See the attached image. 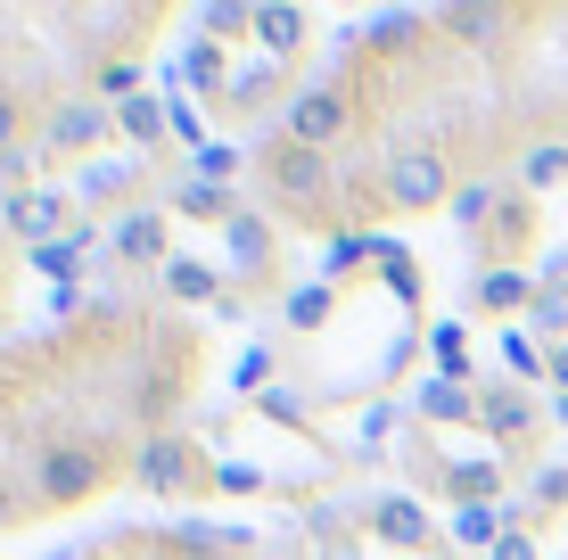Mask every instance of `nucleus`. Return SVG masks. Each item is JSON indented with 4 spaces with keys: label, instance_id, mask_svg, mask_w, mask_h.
<instances>
[{
    "label": "nucleus",
    "instance_id": "1",
    "mask_svg": "<svg viewBox=\"0 0 568 560\" xmlns=\"http://www.w3.org/2000/svg\"><path fill=\"white\" fill-rule=\"evenodd\" d=\"M108 470H115L108 446H67V437H58V446L33 461V478H26V487H33V511H67V503H83V495H100Z\"/></svg>",
    "mask_w": 568,
    "mask_h": 560
},
{
    "label": "nucleus",
    "instance_id": "2",
    "mask_svg": "<svg viewBox=\"0 0 568 560\" xmlns=\"http://www.w3.org/2000/svg\"><path fill=\"white\" fill-rule=\"evenodd\" d=\"M264 190L281 206H297V215H322V198H329V165H322V149H305V141H272V157H264Z\"/></svg>",
    "mask_w": 568,
    "mask_h": 560
},
{
    "label": "nucleus",
    "instance_id": "3",
    "mask_svg": "<svg viewBox=\"0 0 568 560\" xmlns=\"http://www.w3.org/2000/svg\"><path fill=\"white\" fill-rule=\"evenodd\" d=\"M141 487L149 495H199L206 487V461L190 437H149L141 446Z\"/></svg>",
    "mask_w": 568,
    "mask_h": 560
},
{
    "label": "nucleus",
    "instance_id": "4",
    "mask_svg": "<svg viewBox=\"0 0 568 560\" xmlns=\"http://www.w3.org/2000/svg\"><path fill=\"white\" fill-rule=\"evenodd\" d=\"M346 132V91H288V115H281V141H305V149H322V141H338Z\"/></svg>",
    "mask_w": 568,
    "mask_h": 560
},
{
    "label": "nucleus",
    "instance_id": "5",
    "mask_svg": "<svg viewBox=\"0 0 568 560\" xmlns=\"http://www.w3.org/2000/svg\"><path fill=\"white\" fill-rule=\"evenodd\" d=\"M445 182H454V173H445V157L437 149H404L396 165H387V206H437L445 198Z\"/></svg>",
    "mask_w": 568,
    "mask_h": 560
},
{
    "label": "nucleus",
    "instance_id": "6",
    "mask_svg": "<svg viewBox=\"0 0 568 560\" xmlns=\"http://www.w3.org/2000/svg\"><path fill=\"white\" fill-rule=\"evenodd\" d=\"M9 231L26 247H50V240H67V198H58V190H9Z\"/></svg>",
    "mask_w": 568,
    "mask_h": 560
},
{
    "label": "nucleus",
    "instance_id": "7",
    "mask_svg": "<svg viewBox=\"0 0 568 560\" xmlns=\"http://www.w3.org/2000/svg\"><path fill=\"white\" fill-rule=\"evenodd\" d=\"M478 429H495L503 446H519V437L536 429V396L527 388H486L478 396Z\"/></svg>",
    "mask_w": 568,
    "mask_h": 560
},
{
    "label": "nucleus",
    "instance_id": "8",
    "mask_svg": "<svg viewBox=\"0 0 568 560\" xmlns=\"http://www.w3.org/2000/svg\"><path fill=\"white\" fill-rule=\"evenodd\" d=\"M74 190H83L91 206H115V198L141 190V165H132V157H83V165H74Z\"/></svg>",
    "mask_w": 568,
    "mask_h": 560
},
{
    "label": "nucleus",
    "instance_id": "9",
    "mask_svg": "<svg viewBox=\"0 0 568 560\" xmlns=\"http://www.w3.org/2000/svg\"><path fill=\"white\" fill-rule=\"evenodd\" d=\"M371 536H379V544H404V552H428V511L404 503V495H387V503H371Z\"/></svg>",
    "mask_w": 568,
    "mask_h": 560
},
{
    "label": "nucleus",
    "instance_id": "10",
    "mask_svg": "<svg viewBox=\"0 0 568 560\" xmlns=\"http://www.w3.org/2000/svg\"><path fill=\"white\" fill-rule=\"evenodd\" d=\"M108 124H115V108H100V100H67V108L50 115V149H91Z\"/></svg>",
    "mask_w": 568,
    "mask_h": 560
},
{
    "label": "nucleus",
    "instance_id": "11",
    "mask_svg": "<svg viewBox=\"0 0 568 560\" xmlns=\"http://www.w3.org/2000/svg\"><path fill=\"white\" fill-rule=\"evenodd\" d=\"M115 256H132V264L165 256V215H156V206H141V215H124V223H115Z\"/></svg>",
    "mask_w": 568,
    "mask_h": 560
},
{
    "label": "nucleus",
    "instance_id": "12",
    "mask_svg": "<svg viewBox=\"0 0 568 560\" xmlns=\"http://www.w3.org/2000/svg\"><path fill=\"white\" fill-rule=\"evenodd\" d=\"M454 536H462V544H486V552H495L503 536H511V511H503V503H462V511H454Z\"/></svg>",
    "mask_w": 568,
    "mask_h": 560
},
{
    "label": "nucleus",
    "instance_id": "13",
    "mask_svg": "<svg viewBox=\"0 0 568 560\" xmlns=\"http://www.w3.org/2000/svg\"><path fill=\"white\" fill-rule=\"evenodd\" d=\"M115 124L132 132L141 149H165V124H173V100H124L115 108Z\"/></svg>",
    "mask_w": 568,
    "mask_h": 560
},
{
    "label": "nucleus",
    "instance_id": "14",
    "mask_svg": "<svg viewBox=\"0 0 568 560\" xmlns=\"http://www.w3.org/2000/svg\"><path fill=\"white\" fill-rule=\"evenodd\" d=\"M445 495H462V503H495V495H503V461H454V470H445Z\"/></svg>",
    "mask_w": 568,
    "mask_h": 560
},
{
    "label": "nucleus",
    "instance_id": "15",
    "mask_svg": "<svg viewBox=\"0 0 568 560\" xmlns=\"http://www.w3.org/2000/svg\"><path fill=\"white\" fill-rule=\"evenodd\" d=\"M165 297H182V305H206V297H223V281H214L206 264H190V256H165Z\"/></svg>",
    "mask_w": 568,
    "mask_h": 560
},
{
    "label": "nucleus",
    "instance_id": "16",
    "mask_svg": "<svg viewBox=\"0 0 568 560\" xmlns=\"http://www.w3.org/2000/svg\"><path fill=\"white\" fill-rule=\"evenodd\" d=\"M173 215H206V223H231V190H223V182H199V173H190V182L173 190Z\"/></svg>",
    "mask_w": 568,
    "mask_h": 560
},
{
    "label": "nucleus",
    "instance_id": "17",
    "mask_svg": "<svg viewBox=\"0 0 568 560\" xmlns=\"http://www.w3.org/2000/svg\"><path fill=\"white\" fill-rule=\"evenodd\" d=\"M420 413H428V420H478V396H469L462 379H428V388H420Z\"/></svg>",
    "mask_w": 568,
    "mask_h": 560
},
{
    "label": "nucleus",
    "instance_id": "18",
    "mask_svg": "<svg viewBox=\"0 0 568 560\" xmlns=\"http://www.w3.org/2000/svg\"><path fill=\"white\" fill-rule=\"evenodd\" d=\"M256 33H264L272 58H297L305 50V17L297 9H256Z\"/></svg>",
    "mask_w": 568,
    "mask_h": 560
},
{
    "label": "nucleus",
    "instance_id": "19",
    "mask_svg": "<svg viewBox=\"0 0 568 560\" xmlns=\"http://www.w3.org/2000/svg\"><path fill=\"white\" fill-rule=\"evenodd\" d=\"M527 322H536L544 338H568V281H544L536 297H527Z\"/></svg>",
    "mask_w": 568,
    "mask_h": 560
},
{
    "label": "nucleus",
    "instance_id": "20",
    "mask_svg": "<svg viewBox=\"0 0 568 560\" xmlns=\"http://www.w3.org/2000/svg\"><path fill=\"white\" fill-rule=\"evenodd\" d=\"M560 182H568V149H552V141L527 149V190H560Z\"/></svg>",
    "mask_w": 568,
    "mask_h": 560
},
{
    "label": "nucleus",
    "instance_id": "21",
    "mask_svg": "<svg viewBox=\"0 0 568 560\" xmlns=\"http://www.w3.org/2000/svg\"><path fill=\"white\" fill-rule=\"evenodd\" d=\"M199 26H206V33H231V42H240V33H256V9H240V0H214V9H199Z\"/></svg>",
    "mask_w": 568,
    "mask_h": 560
},
{
    "label": "nucleus",
    "instance_id": "22",
    "mask_svg": "<svg viewBox=\"0 0 568 560\" xmlns=\"http://www.w3.org/2000/svg\"><path fill=\"white\" fill-rule=\"evenodd\" d=\"M190 173H199V182H223L231 190V173H240V149H223V141H206L199 157H190Z\"/></svg>",
    "mask_w": 568,
    "mask_h": 560
},
{
    "label": "nucleus",
    "instance_id": "23",
    "mask_svg": "<svg viewBox=\"0 0 568 560\" xmlns=\"http://www.w3.org/2000/svg\"><path fill=\"white\" fill-rule=\"evenodd\" d=\"M288 322H297V330H322V322H329V288L322 281L297 288V297H288Z\"/></svg>",
    "mask_w": 568,
    "mask_h": 560
},
{
    "label": "nucleus",
    "instance_id": "24",
    "mask_svg": "<svg viewBox=\"0 0 568 560\" xmlns=\"http://www.w3.org/2000/svg\"><path fill=\"white\" fill-rule=\"evenodd\" d=\"M519 297H536L519 273H478V305H519Z\"/></svg>",
    "mask_w": 568,
    "mask_h": 560
},
{
    "label": "nucleus",
    "instance_id": "25",
    "mask_svg": "<svg viewBox=\"0 0 568 560\" xmlns=\"http://www.w3.org/2000/svg\"><path fill=\"white\" fill-rule=\"evenodd\" d=\"M454 215L462 223H486V215H503V198H495V182H469L462 198H454Z\"/></svg>",
    "mask_w": 568,
    "mask_h": 560
},
{
    "label": "nucleus",
    "instance_id": "26",
    "mask_svg": "<svg viewBox=\"0 0 568 560\" xmlns=\"http://www.w3.org/2000/svg\"><path fill=\"white\" fill-rule=\"evenodd\" d=\"M272 91H281V67H256V74H240V83H231V100H272ZM223 100V108H231Z\"/></svg>",
    "mask_w": 568,
    "mask_h": 560
},
{
    "label": "nucleus",
    "instance_id": "27",
    "mask_svg": "<svg viewBox=\"0 0 568 560\" xmlns=\"http://www.w3.org/2000/svg\"><path fill=\"white\" fill-rule=\"evenodd\" d=\"M190 74H199L206 91H223V58H214V42H199V50H190ZM223 100H231V91H223Z\"/></svg>",
    "mask_w": 568,
    "mask_h": 560
},
{
    "label": "nucleus",
    "instance_id": "28",
    "mask_svg": "<svg viewBox=\"0 0 568 560\" xmlns=\"http://www.w3.org/2000/svg\"><path fill=\"white\" fill-rule=\"evenodd\" d=\"M503 363H511V371H519V379H536V346H527L519 330H511V338H503Z\"/></svg>",
    "mask_w": 568,
    "mask_h": 560
},
{
    "label": "nucleus",
    "instance_id": "29",
    "mask_svg": "<svg viewBox=\"0 0 568 560\" xmlns=\"http://www.w3.org/2000/svg\"><path fill=\"white\" fill-rule=\"evenodd\" d=\"M536 503H544V511L568 503V470H544V478H536Z\"/></svg>",
    "mask_w": 568,
    "mask_h": 560
},
{
    "label": "nucleus",
    "instance_id": "30",
    "mask_svg": "<svg viewBox=\"0 0 568 560\" xmlns=\"http://www.w3.org/2000/svg\"><path fill=\"white\" fill-rule=\"evenodd\" d=\"M379 273H387V288H396V297H413V288H420V273H413V264H404V256H387Z\"/></svg>",
    "mask_w": 568,
    "mask_h": 560
},
{
    "label": "nucleus",
    "instance_id": "31",
    "mask_svg": "<svg viewBox=\"0 0 568 560\" xmlns=\"http://www.w3.org/2000/svg\"><path fill=\"white\" fill-rule=\"evenodd\" d=\"M214 487H223V495H256L264 478H256V470H214Z\"/></svg>",
    "mask_w": 568,
    "mask_h": 560
},
{
    "label": "nucleus",
    "instance_id": "32",
    "mask_svg": "<svg viewBox=\"0 0 568 560\" xmlns=\"http://www.w3.org/2000/svg\"><path fill=\"white\" fill-rule=\"evenodd\" d=\"M495 560H536V544H527V536L511 528V536H503V544H495Z\"/></svg>",
    "mask_w": 568,
    "mask_h": 560
},
{
    "label": "nucleus",
    "instance_id": "33",
    "mask_svg": "<svg viewBox=\"0 0 568 560\" xmlns=\"http://www.w3.org/2000/svg\"><path fill=\"white\" fill-rule=\"evenodd\" d=\"M552 379H560V396H568V346H552Z\"/></svg>",
    "mask_w": 568,
    "mask_h": 560
},
{
    "label": "nucleus",
    "instance_id": "34",
    "mask_svg": "<svg viewBox=\"0 0 568 560\" xmlns=\"http://www.w3.org/2000/svg\"><path fill=\"white\" fill-rule=\"evenodd\" d=\"M552 420H560V429H568V396H552Z\"/></svg>",
    "mask_w": 568,
    "mask_h": 560
}]
</instances>
